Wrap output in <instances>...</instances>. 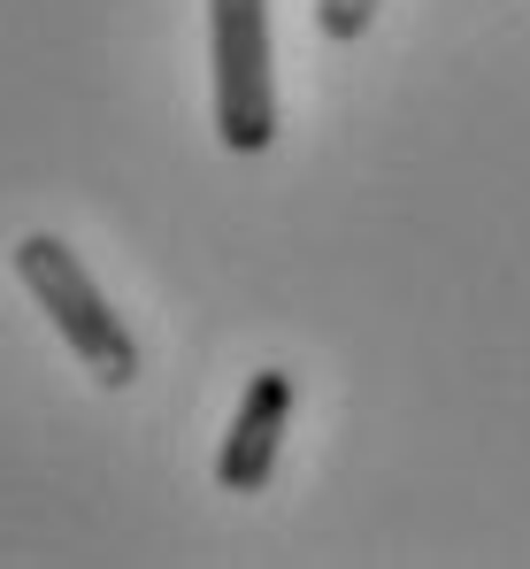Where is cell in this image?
<instances>
[{
  "mask_svg": "<svg viewBox=\"0 0 530 569\" xmlns=\"http://www.w3.org/2000/svg\"><path fill=\"white\" fill-rule=\"evenodd\" d=\"M16 278L31 284V300L54 316V331L70 339V355H78L100 385H131L139 378V347H131L123 316L108 308V292L92 284V270L54 239V231L16 239Z\"/></svg>",
  "mask_w": 530,
  "mask_h": 569,
  "instance_id": "obj_1",
  "label": "cell"
},
{
  "mask_svg": "<svg viewBox=\"0 0 530 569\" xmlns=\"http://www.w3.org/2000/svg\"><path fill=\"white\" fill-rule=\"evenodd\" d=\"M208 54H216V139L231 154H262L277 139L269 0H208Z\"/></svg>",
  "mask_w": 530,
  "mask_h": 569,
  "instance_id": "obj_2",
  "label": "cell"
},
{
  "mask_svg": "<svg viewBox=\"0 0 530 569\" xmlns=\"http://www.w3.org/2000/svg\"><path fill=\"white\" fill-rule=\"evenodd\" d=\"M284 423H292V370H254V385L239 392L231 431H223L216 485L223 492H262L269 470H277V447H284Z\"/></svg>",
  "mask_w": 530,
  "mask_h": 569,
  "instance_id": "obj_3",
  "label": "cell"
},
{
  "mask_svg": "<svg viewBox=\"0 0 530 569\" xmlns=\"http://www.w3.org/2000/svg\"><path fill=\"white\" fill-rule=\"evenodd\" d=\"M369 23H377V0H316V31L339 39V47H353Z\"/></svg>",
  "mask_w": 530,
  "mask_h": 569,
  "instance_id": "obj_4",
  "label": "cell"
}]
</instances>
